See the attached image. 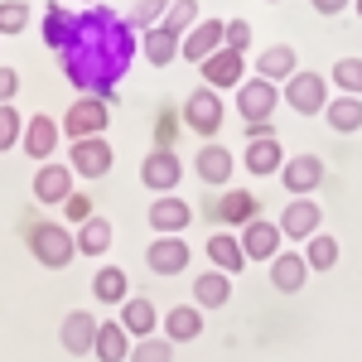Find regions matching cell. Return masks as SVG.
I'll use <instances>...</instances> for the list:
<instances>
[{"label":"cell","mask_w":362,"mask_h":362,"mask_svg":"<svg viewBox=\"0 0 362 362\" xmlns=\"http://www.w3.org/2000/svg\"><path fill=\"white\" fill-rule=\"evenodd\" d=\"M179 179H184V160L174 155V150H150L145 160H140V184L150 189V194H174L179 189Z\"/></svg>","instance_id":"5b68a950"},{"label":"cell","mask_w":362,"mask_h":362,"mask_svg":"<svg viewBox=\"0 0 362 362\" xmlns=\"http://www.w3.org/2000/svg\"><path fill=\"white\" fill-rule=\"evenodd\" d=\"M353 10H358V20H362V0H353Z\"/></svg>","instance_id":"f6af8a7d"},{"label":"cell","mask_w":362,"mask_h":362,"mask_svg":"<svg viewBox=\"0 0 362 362\" xmlns=\"http://www.w3.org/2000/svg\"><path fill=\"white\" fill-rule=\"evenodd\" d=\"M198 25V0H169V10H165V34H174V39H184L189 29Z\"/></svg>","instance_id":"836d02e7"},{"label":"cell","mask_w":362,"mask_h":362,"mask_svg":"<svg viewBox=\"0 0 362 362\" xmlns=\"http://www.w3.org/2000/svg\"><path fill=\"white\" fill-rule=\"evenodd\" d=\"M237 116L247 121V126H256V121H276V107H280V87L261 83V78H247V83L237 87Z\"/></svg>","instance_id":"277c9868"},{"label":"cell","mask_w":362,"mask_h":362,"mask_svg":"<svg viewBox=\"0 0 362 362\" xmlns=\"http://www.w3.org/2000/svg\"><path fill=\"white\" fill-rule=\"evenodd\" d=\"M242 165H247V174H256V179H266V174H276L280 165H285V150H280V140H247V150H242Z\"/></svg>","instance_id":"7402d4cb"},{"label":"cell","mask_w":362,"mask_h":362,"mask_svg":"<svg viewBox=\"0 0 362 362\" xmlns=\"http://www.w3.org/2000/svg\"><path fill=\"white\" fill-rule=\"evenodd\" d=\"M121 329H126L131 338H150L155 334V305L140 300V295H131V300L121 305Z\"/></svg>","instance_id":"f1b7e54d"},{"label":"cell","mask_w":362,"mask_h":362,"mask_svg":"<svg viewBox=\"0 0 362 362\" xmlns=\"http://www.w3.org/2000/svg\"><path fill=\"white\" fill-rule=\"evenodd\" d=\"M112 223H107V218H92V223H83L78 227V237H73V242H78V256H102V251L112 247Z\"/></svg>","instance_id":"d6a6232c"},{"label":"cell","mask_w":362,"mask_h":362,"mask_svg":"<svg viewBox=\"0 0 362 362\" xmlns=\"http://www.w3.org/2000/svg\"><path fill=\"white\" fill-rule=\"evenodd\" d=\"M29 242V256L39 261V266H49V271H63L73 256H78V242H73V232L63 223H34L25 232Z\"/></svg>","instance_id":"6da1fadb"},{"label":"cell","mask_w":362,"mask_h":362,"mask_svg":"<svg viewBox=\"0 0 362 362\" xmlns=\"http://www.w3.org/2000/svg\"><path fill=\"white\" fill-rule=\"evenodd\" d=\"M155 136H160V145H155V150H169V145H174V136H179V116H174V112H160V131H155Z\"/></svg>","instance_id":"7bdbcfd3"},{"label":"cell","mask_w":362,"mask_h":362,"mask_svg":"<svg viewBox=\"0 0 362 362\" xmlns=\"http://www.w3.org/2000/svg\"><path fill=\"white\" fill-rule=\"evenodd\" d=\"M309 280V266L300 251H280L276 261H271V285H276L280 295H295V290H305Z\"/></svg>","instance_id":"44dd1931"},{"label":"cell","mask_w":362,"mask_h":362,"mask_svg":"<svg viewBox=\"0 0 362 362\" xmlns=\"http://www.w3.org/2000/svg\"><path fill=\"white\" fill-rule=\"evenodd\" d=\"M165 10H169V0H136V10L126 15V25L140 29V34H145V29H160L165 25Z\"/></svg>","instance_id":"d590c367"},{"label":"cell","mask_w":362,"mask_h":362,"mask_svg":"<svg viewBox=\"0 0 362 362\" xmlns=\"http://www.w3.org/2000/svg\"><path fill=\"white\" fill-rule=\"evenodd\" d=\"M160 329H165L160 338H169L174 348H179V343H194V338L203 334V314H198L194 305H174V309L160 314Z\"/></svg>","instance_id":"d6986e66"},{"label":"cell","mask_w":362,"mask_h":362,"mask_svg":"<svg viewBox=\"0 0 362 362\" xmlns=\"http://www.w3.org/2000/svg\"><path fill=\"white\" fill-rule=\"evenodd\" d=\"M92 295H97L102 305H126V300H131V276H126L121 266H102V271L92 276Z\"/></svg>","instance_id":"4316f807"},{"label":"cell","mask_w":362,"mask_h":362,"mask_svg":"<svg viewBox=\"0 0 362 362\" xmlns=\"http://www.w3.org/2000/svg\"><path fill=\"white\" fill-rule=\"evenodd\" d=\"M218 218H223L227 227H247L261 218V198L247 194V189H232V194L218 198Z\"/></svg>","instance_id":"603a6c76"},{"label":"cell","mask_w":362,"mask_h":362,"mask_svg":"<svg viewBox=\"0 0 362 362\" xmlns=\"http://www.w3.org/2000/svg\"><path fill=\"white\" fill-rule=\"evenodd\" d=\"M58 126H63L68 140H97V136H107V126H112V107L97 102V97H73V107H68V116Z\"/></svg>","instance_id":"3957f363"},{"label":"cell","mask_w":362,"mask_h":362,"mask_svg":"<svg viewBox=\"0 0 362 362\" xmlns=\"http://www.w3.org/2000/svg\"><path fill=\"white\" fill-rule=\"evenodd\" d=\"M58 136H63V126H58L54 116H29L25 121V136H20V150H25L29 160H49L58 150Z\"/></svg>","instance_id":"9a60e30c"},{"label":"cell","mask_w":362,"mask_h":362,"mask_svg":"<svg viewBox=\"0 0 362 362\" xmlns=\"http://www.w3.org/2000/svg\"><path fill=\"white\" fill-rule=\"evenodd\" d=\"M112 145H107V136H97V140H73V174H83V179H102L107 169H112Z\"/></svg>","instance_id":"2e32d148"},{"label":"cell","mask_w":362,"mask_h":362,"mask_svg":"<svg viewBox=\"0 0 362 362\" xmlns=\"http://www.w3.org/2000/svg\"><path fill=\"white\" fill-rule=\"evenodd\" d=\"M140 54H145V63H155V68H169L179 58V39L165 34V29H145L140 34Z\"/></svg>","instance_id":"4dcf8cb0"},{"label":"cell","mask_w":362,"mask_h":362,"mask_svg":"<svg viewBox=\"0 0 362 362\" xmlns=\"http://www.w3.org/2000/svg\"><path fill=\"white\" fill-rule=\"evenodd\" d=\"M198 73H203V87H213V92H223V87H242L247 83V58L232 54V49H218V54L208 58V63H198Z\"/></svg>","instance_id":"4fadbf2b"},{"label":"cell","mask_w":362,"mask_h":362,"mask_svg":"<svg viewBox=\"0 0 362 362\" xmlns=\"http://www.w3.org/2000/svg\"><path fill=\"white\" fill-rule=\"evenodd\" d=\"M285 102L300 116L324 112V107H329V78H319V73H295V78L285 83Z\"/></svg>","instance_id":"9c48e42d"},{"label":"cell","mask_w":362,"mask_h":362,"mask_svg":"<svg viewBox=\"0 0 362 362\" xmlns=\"http://www.w3.org/2000/svg\"><path fill=\"white\" fill-rule=\"evenodd\" d=\"M15 92H20V73L0 63V107H10V102H15Z\"/></svg>","instance_id":"b9f144b4"},{"label":"cell","mask_w":362,"mask_h":362,"mask_svg":"<svg viewBox=\"0 0 362 362\" xmlns=\"http://www.w3.org/2000/svg\"><path fill=\"white\" fill-rule=\"evenodd\" d=\"M20 136H25V116L15 112V107H0V155H5V150H15Z\"/></svg>","instance_id":"f35d334b"},{"label":"cell","mask_w":362,"mask_h":362,"mask_svg":"<svg viewBox=\"0 0 362 362\" xmlns=\"http://www.w3.org/2000/svg\"><path fill=\"white\" fill-rule=\"evenodd\" d=\"M92 358H97V362H126V358H131V334L121 329V319H107V324L97 329V348H92Z\"/></svg>","instance_id":"484cf974"},{"label":"cell","mask_w":362,"mask_h":362,"mask_svg":"<svg viewBox=\"0 0 362 362\" xmlns=\"http://www.w3.org/2000/svg\"><path fill=\"white\" fill-rule=\"evenodd\" d=\"M280 184H285V194H295V198H314V189L324 184V160H319V155H295V160H285V165H280Z\"/></svg>","instance_id":"30bf717a"},{"label":"cell","mask_w":362,"mask_h":362,"mask_svg":"<svg viewBox=\"0 0 362 362\" xmlns=\"http://www.w3.org/2000/svg\"><path fill=\"white\" fill-rule=\"evenodd\" d=\"M179 116H184V126H189L194 136L213 140V136H218V126L227 121L223 92H213V87H194V92L184 97V107H179Z\"/></svg>","instance_id":"7a4b0ae2"},{"label":"cell","mask_w":362,"mask_h":362,"mask_svg":"<svg viewBox=\"0 0 362 362\" xmlns=\"http://www.w3.org/2000/svg\"><path fill=\"white\" fill-rule=\"evenodd\" d=\"M324 116H329V126H334L338 136H353L362 126V97H329Z\"/></svg>","instance_id":"f546056e"},{"label":"cell","mask_w":362,"mask_h":362,"mask_svg":"<svg viewBox=\"0 0 362 362\" xmlns=\"http://www.w3.org/2000/svg\"><path fill=\"white\" fill-rule=\"evenodd\" d=\"M97 329H102V319L87 314V309L63 314V324H58V343H63V353H73V358L92 353V348H97Z\"/></svg>","instance_id":"ba28073f"},{"label":"cell","mask_w":362,"mask_h":362,"mask_svg":"<svg viewBox=\"0 0 362 362\" xmlns=\"http://www.w3.org/2000/svg\"><path fill=\"white\" fill-rule=\"evenodd\" d=\"M83 5H97V0H83Z\"/></svg>","instance_id":"bcb514c9"},{"label":"cell","mask_w":362,"mask_h":362,"mask_svg":"<svg viewBox=\"0 0 362 362\" xmlns=\"http://www.w3.org/2000/svg\"><path fill=\"white\" fill-rule=\"evenodd\" d=\"M237 242H242V251H247V261H266V266H271L280 251H285V247H280L285 237H280V227L271 223V218H256V223H247Z\"/></svg>","instance_id":"8fae6325"},{"label":"cell","mask_w":362,"mask_h":362,"mask_svg":"<svg viewBox=\"0 0 362 362\" xmlns=\"http://www.w3.org/2000/svg\"><path fill=\"white\" fill-rule=\"evenodd\" d=\"M63 218H68V227L92 223V218H97V213H92V198H87V194H73L68 203H63Z\"/></svg>","instance_id":"60d3db41"},{"label":"cell","mask_w":362,"mask_h":362,"mask_svg":"<svg viewBox=\"0 0 362 362\" xmlns=\"http://www.w3.org/2000/svg\"><path fill=\"white\" fill-rule=\"evenodd\" d=\"M295 73H300V58H295L290 44H271V49L256 54V78H261V83L276 87V83H290Z\"/></svg>","instance_id":"e0dca14e"},{"label":"cell","mask_w":362,"mask_h":362,"mask_svg":"<svg viewBox=\"0 0 362 362\" xmlns=\"http://www.w3.org/2000/svg\"><path fill=\"white\" fill-rule=\"evenodd\" d=\"M223 49L247 58V49H251V25L247 20H223Z\"/></svg>","instance_id":"ab89813d"},{"label":"cell","mask_w":362,"mask_h":362,"mask_svg":"<svg viewBox=\"0 0 362 362\" xmlns=\"http://www.w3.org/2000/svg\"><path fill=\"white\" fill-rule=\"evenodd\" d=\"M319 223H324V208H319L314 198H290L285 213L276 218V227H280L285 242H309V237L319 232Z\"/></svg>","instance_id":"8992f818"},{"label":"cell","mask_w":362,"mask_h":362,"mask_svg":"<svg viewBox=\"0 0 362 362\" xmlns=\"http://www.w3.org/2000/svg\"><path fill=\"white\" fill-rule=\"evenodd\" d=\"M189 223H194V203H189V198L165 194V198L150 203V227H155L160 237H179Z\"/></svg>","instance_id":"7c38bea8"},{"label":"cell","mask_w":362,"mask_h":362,"mask_svg":"<svg viewBox=\"0 0 362 362\" xmlns=\"http://www.w3.org/2000/svg\"><path fill=\"white\" fill-rule=\"evenodd\" d=\"M309 5H314L319 15H343V10H348L353 0H309Z\"/></svg>","instance_id":"ee69618b"},{"label":"cell","mask_w":362,"mask_h":362,"mask_svg":"<svg viewBox=\"0 0 362 362\" xmlns=\"http://www.w3.org/2000/svg\"><path fill=\"white\" fill-rule=\"evenodd\" d=\"M34 198L39 203H68L73 198V169L68 165H39V174H34Z\"/></svg>","instance_id":"ffe728a7"},{"label":"cell","mask_w":362,"mask_h":362,"mask_svg":"<svg viewBox=\"0 0 362 362\" xmlns=\"http://www.w3.org/2000/svg\"><path fill=\"white\" fill-rule=\"evenodd\" d=\"M300 256H305L309 276H314V271H334V266H338V237H329V232H314Z\"/></svg>","instance_id":"1f68e13d"},{"label":"cell","mask_w":362,"mask_h":362,"mask_svg":"<svg viewBox=\"0 0 362 362\" xmlns=\"http://www.w3.org/2000/svg\"><path fill=\"white\" fill-rule=\"evenodd\" d=\"M227 300H232V276H223V271L194 276V309H223Z\"/></svg>","instance_id":"d4e9b609"},{"label":"cell","mask_w":362,"mask_h":362,"mask_svg":"<svg viewBox=\"0 0 362 362\" xmlns=\"http://www.w3.org/2000/svg\"><path fill=\"white\" fill-rule=\"evenodd\" d=\"M218 49H223V20H198L179 39V58H189V63H208Z\"/></svg>","instance_id":"5bb4252c"},{"label":"cell","mask_w":362,"mask_h":362,"mask_svg":"<svg viewBox=\"0 0 362 362\" xmlns=\"http://www.w3.org/2000/svg\"><path fill=\"white\" fill-rule=\"evenodd\" d=\"M126 362H174V343H169V338H140L136 348H131V358Z\"/></svg>","instance_id":"8d00e7d4"},{"label":"cell","mask_w":362,"mask_h":362,"mask_svg":"<svg viewBox=\"0 0 362 362\" xmlns=\"http://www.w3.org/2000/svg\"><path fill=\"white\" fill-rule=\"evenodd\" d=\"M73 39H78V15H68L63 5H49V15H44V44L63 54Z\"/></svg>","instance_id":"83f0119b"},{"label":"cell","mask_w":362,"mask_h":362,"mask_svg":"<svg viewBox=\"0 0 362 362\" xmlns=\"http://www.w3.org/2000/svg\"><path fill=\"white\" fill-rule=\"evenodd\" d=\"M232 169H237V160H232V150H223V145H203V150L194 155V174L208 184V189L232 184Z\"/></svg>","instance_id":"ac0fdd59"},{"label":"cell","mask_w":362,"mask_h":362,"mask_svg":"<svg viewBox=\"0 0 362 362\" xmlns=\"http://www.w3.org/2000/svg\"><path fill=\"white\" fill-rule=\"evenodd\" d=\"M29 29V0H0V34H25Z\"/></svg>","instance_id":"74e56055"},{"label":"cell","mask_w":362,"mask_h":362,"mask_svg":"<svg viewBox=\"0 0 362 362\" xmlns=\"http://www.w3.org/2000/svg\"><path fill=\"white\" fill-rule=\"evenodd\" d=\"M329 83L338 87V97H362V58H338Z\"/></svg>","instance_id":"e575fe53"},{"label":"cell","mask_w":362,"mask_h":362,"mask_svg":"<svg viewBox=\"0 0 362 362\" xmlns=\"http://www.w3.org/2000/svg\"><path fill=\"white\" fill-rule=\"evenodd\" d=\"M189 261H194V251H189L184 237H155V242L145 247V266H150L155 276H184Z\"/></svg>","instance_id":"52a82bcc"},{"label":"cell","mask_w":362,"mask_h":362,"mask_svg":"<svg viewBox=\"0 0 362 362\" xmlns=\"http://www.w3.org/2000/svg\"><path fill=\"white\" fill-rule=\"evenodd\" d=\"M208 261H213V271L237 276V271L247 266V251H242V242H237L232 232H213V237H208Z\"/></svg>","instance_id":"cb8c5ba5"}]
</instances>
